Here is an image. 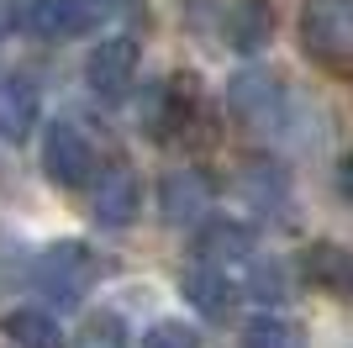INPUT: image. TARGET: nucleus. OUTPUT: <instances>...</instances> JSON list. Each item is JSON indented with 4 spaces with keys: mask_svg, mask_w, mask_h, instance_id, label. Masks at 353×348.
Listing matches in <instances>:
<instances>
[{
    "mask_svg": "<svg viewBox=\"0 0 353 348\" xmlns=\"http://www.w3.org/2000/svg\"><path fill=\"white\" fill-rule=\"evenodd\" d=\"M143 348H201V338H195L185 322H159V327H148Z\"/></svg>",
    "mask_w": 353,
    "mask_h": 348,
    "instance_id": "nucleus-19",
    "label": "nucleus"
},
{
    "mask_svg": "<svg viewBox=\"0 0 353 348\" xmlns=\"http://www.w3.org/2000/svg\"><path fill=\"white\" fill-rule=\"evenodd\" d=\"M74 348H127V327H121L117 311H95V317L79 322Z\"/></svg>",
    "mask_w": 353,
    "mask_h": 348,
    "instance_id": "nucleus-17",
    "label": "nucleus"
},
{
    "mask_svg": "<svg viewBox=\"0 0 353 348\" xmlns=\"http://www.w3.org/2000/svg\"><path fill=\"white\" fill-rule=\"evenodd\" d=\"M338 190H343V201L353 206V153H343V164H338Z\"/></svg>",
    "mask_w": 353,
    "mask_h": 348,
    "instance_id": "nucleus-20",
    "label": "nucleus"
},
{
    "mask_svg": "<svg viewBox=\"0 0 353 348\" xmlns=\"http://www.w3.org/2000/svg\"><path fill=\"white\" fill-rule=\"evenodd\" d=\"M95 275H101V259H95L85 243H53L32 264V285H37V296H43L53 311L79 306L90 296V285H95Z\"/></svg>",
    "mask_w": 353,
    "mask_h": 348,
    "instance_id": "nucleus-3",
    "label": "nucleus"
},
{
    "mask_svg": "<svg viewBox=\"0 0 353 348\" xmlns=\"http://www.w3.org/2000/svg\"><path fill=\"white\" fill-rule=\"evenodd\" d=\"M0 333L11 338L16 348H63L59 317L43 311V306H16V311H6V317H0Z\"/></svg>",
    "mask_w": 353,
    "mask_h": 348,
    "instance_id": "nucleus-12",
    "label": "nucleus"
},
{
    "mask_svg": "<svg viewBox=\"0 0 353 348\" xmlns=\"http://www.w3.org/2000/svg\"><path fill=\"white\" fill-rule=\"evenodd\" d=\"M301 48L327 74H353V0H301Z\"/></svg>",
    "mask_w": 353,
    "mask_h": 348,
    "instance_id": "nucleus-2",
    "label": "nucleus"
},
{
    "mask_svg": "<svg viewBox=\"0 0 353 348\" xmlns=\"http://www.w3.org/2000/svg\"><path fill=\"white\" fill-rule=\"evenodd\" d=\"M306 275L316 280V285H327V290H338V296L353 301V248H311Z\"/></svg>",
    "mask_w": 353,
    "mask_h": 348,
    "instance_id": "nucleus-14",
    "label": "nucleus"
},
{
    "mask_svg": "<svg viewBox=\"0 0 353 348\" xmlns=\"http://www.w3.org/2000/svg\"><path fill=\"white\" fill-rule=\"evenodd\" d=\"M253 253V227L248 222H237V217H211L206 227H201V238H195V259H206V264H237V259H248Z\"/></svg>",
    "mask_w": 353,
    "mask_h": 348,
    "instance_id": "nucleus-10",
    "label": "nucleus"
},
{
    "mask_svg": "<svg viewBox=\"0 0 353 348\" xmlns=\"http://www.w3.org/2000/svg\"><path fill=\"white\" fill-rule=\"evenodd\" d=\"M243 348H306V333H301V322L264 311L243 327Z\"/></svg>",
    "mask_w": 353,
    "mask_h": 348,
    "instance_id": "nucleus-15",
    "label": "nucleus"
},
{
    "mask_svg": "<svg viewBox=\"0 0 353 348\" xmlns=\"http://www.w3.org/2000/svg\"><path fill=\"white\" fill-rule=\"evenodd\" d=\"M37 111H43V101H37V85H32V79H0V137H6V143L32 137Z\"/></svg>",
    "mask_w": 353,
    "mask_h": 348,
    "instance_id": "nucleus-11",
    "label": "nucleus"
},
{
    "mask_svg": "<svg viewBox=\"0 0 353 348\" xmlns=\"http://www.w3.org/2000/svg\"><path fill=\"white\" fill-rule=\"evenodd\" d=\"M43 169L53 185L63 190H95V169H101V153L74 122H53L43 137Z\"/></svg>",
    "mask_w": 353,
    "mask_h": 348,
    "instance_id": "nucleus-4",
    "label": "nucleus"
},
{
    "mask_svg": "<svg viewBox=\"0 0 353 348\" xmlns=\"http://www.w3.org/2000/svg\"><path fill=\"white\" fill-rule=\"evenodd\" d=\"M248 296H259V301H285L290 296V280H285V264H253L248 275Z\"/></svg>",
    "mask_w": 353,
    "mask_h": 348,
    "instance_id": "nucleus-18",
    "label": "nucleus"
},
{
    "mask_svg": "<svg viewBox=\"0 0 353 348\" xmlns=\"http://www.w3.org/2000/svg\"><path fill=\"white\" fill-rule=\"evenodd\" d=\"M85 79L95 95H105V101H117V95H127L137 79V43L132 37H111V43H101L95 53H90L85 64Z\"/></svg>",
    "mask_w": 353,
    "mask_h": 348,
    "instance_id": "nucleus-7",
    "label": "nucleus"
},
{
    "mask_svg": "<svg viewBox=\"0 0 353 348\" xmlns=\"http://www.w3.org/2000/svg\"><path fill=\"white\" fill-rule=\"evenodd\" d=\"M101 16H105V0H32L21 11V27L43 43H69V37H85Z\"/></svg>",
    "mask_w": 353,
    "mask_h": 348,
    "instance_id": "nucleus-5",
    "label": "nucleus"
},
{
    "mask_svg": "<svg viewBox=\"0 0 353 348\" xmlns=\"http://www.w3.org/2000/svg\"><path fill=\"white\" fill-rule=\"evenodd\" d=\"M243 190H248V201L259 211H285V169L280 164L259 159L248 174H243Z\"/></svg>",
    "mask_w": 353,
    "mask_h": 348,
    "instance_id": "nucleus-16",
    "label": "nucleus"
},
{
    "mask_svg": "<svg viewBox=\"0 0 353 348\" xmlns=\"http://www.w3.org/2000/svg\"><path fill=\"white\" fill-rule=\"evenodd\" d=\"M105 6H111V0H105Z\"/></svg>",
    "mask_w": 353,
    "mask_h": 348,
    "instance_id": "nucleus-21",
    "label": "nucleus"
},
{
    "mask_svg": "<svg viewBox=\"0 0 353 348\" xmlns=\"http://www.w3.org/2000/svg\"><path fill=\"white\" fill-rule=\"evenodd\" d=\"M269 32H274L269 0H232V11H227V43L237 53H259L269 43Z\"/></svg>",
    "mask_w": 353,
    "mask_h": 348,
    "instance_id": "nucleus-13",
    "label": "nucleus"
},
{
    "mask_svg": "<svg viewBox=\"0 0 353 348\" xmlns=\"http://www.w3.org/2000/svg\"><path fill=\"white\" fill-rule=\"evenodd\" d=\"M227 106L237 111V122L253 132H264V137H285L295 122V95L290 85H285L280 74L269 69H243L227 85Z\"/></svg>",
    "mask_w": 353,
    "mask_h": 348,
    "instance_id": "nucleus-1",
    "label": "nucleus"
},
{
    "mask_svg": "<svg viewBox=\"0 0 353 348\" xmlns=\"http://www.w3.org/2000/svg\"><path fill=\"white\" fill-rule=\"evenodd\" d=\"M90 211H95V222L101 227H127V222L143 211V180H137L132 169H105L101 180H95V201H90Z\"/></svg>",
    "mask_w": 353,
    "mask_h": 348,
    "instance_id": "nucleus-9",
    "label": "nucleus"
},
{
    "mask_svg": "<svg viewBox=\"0 0 353 348\" xmlns=\"http://www.w3.org/2000/svg\"><path fill=\"white\" fill-rule=\"evenodd\" d=\"M179 296L201 311V317H227L237 301V285L227 280V269L221 264H206V259H195L179 269Z\"/></svg>",
    "mask_w": 353,
    "mask_h": 348,
    "instance_id": "nucleus-8",
    "label": "nucleus"
},
{
    "mask_svg": "<svg viewBox=\"0 0 353 348\" xmlns=\"http://www.w3.org/2000/svg\"><path fill=\"white\" fill-rule=\"evenodd\" d=\"M211 195H216V180L206 169H195V164L190 169H169L159 185V211H163V222L185 227V222H195L211 206Z\"/></svg>",
    "mask_w": 353,
    "mask_h": 348,
    "instance_id": "nucleus-6",
    "label": "nucleus"
}]
</instances>
